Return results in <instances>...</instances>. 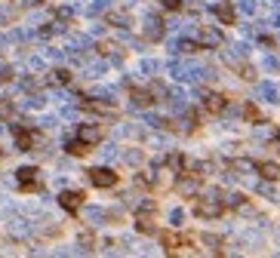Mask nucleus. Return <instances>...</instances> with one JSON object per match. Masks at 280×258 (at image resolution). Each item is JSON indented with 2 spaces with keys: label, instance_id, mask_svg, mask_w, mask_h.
Listing matches in <instances>:
<instances>
[{
  "label": "nucleus",
  "instance_id": "nucleus-21",
  "mask_svg": "<svg viewBox=\"0 0 280 258\" xmlns=\"http://www.w3.org/2000/svg\"><path fill=\"white\" fill-rule=\"evenodd\" d=\"M259 194H265V197H271V200H274V188H271L268 181H265V184H259Z\"/></svg>",
  "mask_w": 280,
  "mask_h": 258
},
{
  "label": "nucleus",
  "instance_id": "nucleus-14",
  "mask_svg": "<svg viewBox=\"0 0 280 258\" xmlns=\"http://www.w3.org/2000/svg\"><path fill=\"white\" fill-rule=\"evenodd\" d=\"M243 117H247L250 123H262V114H259V111H256L253 105H247V108H243Z\"/></svg>",
  "mask_w": 280,
  "mask_h": 258
},
{
  "label": "nucleus",
  "instance_id": "nucleus-1",
  "mask_svg": "<svg viewBox=\"0 0 280 258\" xmlns=\"http://www.w3.org/2000/svg\"><path fill=\"white\" fill-rule=\"evenodd\" d=\"M90 181L96 188H114L117 175H114V169H108V166H96V169H90Z\"/></svg>",
  "mask_w": 280,
  "mask_h": 258
},
{
  "label": "nucleus",
  "instance_id": "nucleus-4",
  "mask_svg": "<svg viewBox=\"0 0 280 258\" xmlns=\"http://www.w3.org/2000/svg\"><path fill=\"white\" fill-rule=\"evenodd\" d=\"M222 209H225V203H222V200H200L197 206H194V212H197L200 218H219Z\"/></svg>",
  "mask_w": 280,
  "mask_h": 258
},
{
  "label": "nucleus",
  "instance_id": "nucleus-23",
  "mask_svg": "<svg viewBox=\"0 0 280 258\" xmlns=\"http://www.w3.org/2000/svg\"><path fill=\"white\" fill-rule=\"evenodd\" d=\"M277 243H280V228H277Z\"/></svg>",
  "mask_w": 280,
  "mask_h": 258
},
{
  "label": "nucleus",
  "instance_id": "nucleus-2",
  "mask_svg": "<svg viewBox=\"0 0 280 258\" xmlns=\"http://www.w3.org/2000/svg\"><path fill=\"white\" fill-rule=\"evenodd\" d=\"M15 175H19V188L22 191H34V188H40V172L37 169H34V166H22V169L19 172H15Z\"/></svg>",
  "mask_w": 280,
  "mask_h": 258
},
{
  "label": "nucleus",
  "instance_id": "nucleus-8",
  "mask_svg": "<svg viewBox=\"0 0 280 258\" xmlns=\"http://www.w3.org/2000/svg\"><path fill=\"white\" fill-rule=\"evenodd\" d=\"M256 172H262V178H265V181H274L277 175H280V166L277 163H256Z\"/></svg>",
  "mask_w": 280,
  "mask_h": 258
},
{
  "label": "nucleus",
  "instance_id": "nucleus-22",
  "mask_svg": "<svg viewBox=\"0 0 280 258\" xmlns=\"http://www.w3.org/2000/svg\"><path fill=\"white\" fill-rule=\"evenodd\" d=\"M160 3H163L166 9H179V6H182V0H160Z\"/></svg>",
  "mask_w": 280,
  "mask_h": 258
},
{
  "label": "nucleus",
  "instance_id": "nucleus-20",
  "mask_svg": "<svg viewBox=\"0 0 280 258\" xmlns=\"http://www.w3.org/2000/svg\"><path fill=\"white\" fill-rule=\"evenodd\" d=\"M182 218H185L182 209H172V212H169V221H172V225H182Z\"/></svg>",
  "mask_w": 280,
  "mask_h": 258
},
{
  "label": "nucleus",
  "instance_id": "nucleus-11",
  "mask_svg": "<svg viewBox=\"0 0 280 258\" xmlns=\"http://www.w3.org/2000/svg\"><path fill=\"white\" fill-rule=\"evenodd\" d=\"M219 43H222V37L216 31H203L200 34V46H219Z\"/></svg>",
  "mask_w": 280,
  "mask_h": 258
},
{
  "label": "nucleus",
  "instance_id": "nucleus-18",
  "mask_svg": "<svg viewBox=\"0 0 280 258\" xmlns=\"http://www.w3.org/2000/svg\"><path fill=\"white\" fill-rule=\"evenodd\" d=\"M52 80H56V83H68V80H71V74H68V71H56V74H52Z\"/></svg>",
  "mask_w": 280,
  "mask_h": 258
},
{
  "label": "nucleus",
  "instance_id": "nucleus-10",
  "mask_svg": "<svg viewBox=\"0 0 280 258\" xmlns=\"http://www.w3.org/2000/svg\"><path fill=\"white\" fill-rule=\"evenodd\" d=\"M216 15L222 18L225 25H231V22H234V6H231V3H219V6H216Z\"/></svg>",
  "mask_w": 280,
  "mask_h": 258
},
{
  "label": "nucleus",
  "instance_id": "nucleus-7",
  "mask_svg": "<svg viewBox=\"0 0 280 258\" xmlns=\"http://www.w3.org/2000/svg\"><path fill=\"white\" fill-rule=\"evenodd\" d=\"M203 105H206L209 114H222V111H225V99L219 96V92H206V96H203Z\"/></svg>",
  "mask_w": 280,
  "mask_h": 258
},
{
  "label": "nucleus",
  "instance_id": "nucleus-15",
  "mask_svg": "<svg viewBox=\"0 0 280 258\" xmlns=\"http://www.w3.org/2000/svg\"><path fill=\"white\" fill-rule=\"evenodd\" d=\"M163 246H166V252H176V246H179V240L172 237V234H163Z\"/></svg>",
  "mask_w": 280,
  "mask_h": 258
},
{
  "label": "nucleus",
  "instance_id": "nucleus-3",
  "mask_svg": "<svg viewBox=\"0 0 280 258\" xmlns=\"http://www.w3.org/2000/svg\"><path fill=\"white\" fill-rule=\"evenodd\" d=\"M77 141H80V144H86V147L99 144V141H102V129H99V126H93V123H83V126L77 129Z\"/></svg>",
  "mask_w": 280,
  "mask_h": 258
},
{
  "label": "nucleus",
  "instance_id": "nucleus-12",
  "mask_svg": "<svg viewBox=\"0 0 280 258\" xmlns=\"http://www.w3.org/2000/svg\"><path fill=\"white\" fill-rule=\"evenodd\" d=\"M231 169H234V172H253L256 163H253V160H231Z\"/></svg>",
  "mask_w": 280,
  "mask_h": 258
},
{
  "label": "nucleus",
  "instance_id": "nucleus-9",
  "mask_svg": "<svg viewBox=\"0 0 280 258\" xmlns=\"http://www.w3.org/2000/svg\"><path fill=\"white\" fill-rule=\"evenodd\" d=\"M145 34L151 37V40H157V37L163 34V22H160V18H157V15H151L148 22H145Z\"/></svg>",
  "mask_w": 280,
  "mask_h": 258
},
{
  "label": "nucleus",
  "instance_id": "nucleus-19",
  "mask_svg": "<svg viewBox=\"0 0 280 258\" xmlns=\"http://www.w3.org/2000/svg\"><path fill=\"white\" fill-rule=\"evenodd\" d=\"M86 218H90V221H102L105 212H102V209H86Z\"/></svg>",
  "mask_w": 280,
  "mask_h": 258
},
{
  "label": "nucleus",
  "instance_id": "nucleus-5",
  "mask_svg": "<svg viewBox=\"0 0 280 258\" xmlns=\"http://www.w3.org/2000/svg\"><path fill=\"white\" fill-rule=\"evenodd\" d=\"M83 200H86V197H83L80 191H62V197H59V203H62V209H68V212H77Z\"/></svg>",
  "mask_w": 280,
  "mask_h": 258
},
{
  "label": "nucleus",
  "instance_id": "nucleus-13",
  "mask_svg": "<svg viewBox=\"0 0 280 258\" xmlns=\"http://www.w3.org/2000/svg\"><path fill=\"white\" fill-rule=\"evenodd\" d=\"M133 99H136V105H154V96L145 89H133Z\"/></svg>",
  "mask_w": 280,
  "mask_h": 258
},
{
  "label": "nucleus",
  "instance_id": "nucleus-16",
  "mask_svg": "<svg viewBox=\"0 0 280 258\" xmlns=\"http://www.w3.org/2000/svg\"><path fill=\"white\" fill-rule=\"evenodd\" d=\"M203 243L213 246V249H219V246H222V237H216V234H203Z\"/></svg>",
  "mask_w": 280,
  "mask_h": 258
},
{
  "label": "nucleus",
  "instance_id": "nucleus-17",
  "mask_svg": "<svg viewBox=\"0 0 280 258\" xmlns=\"http://www.w3.org/2000/svg\"><path fill=\"white\" fill-rule=\"evenodd\" d=\"M68 151H71V154H77V157H80V154H86V144H80V141L74 138V141H68Z\"/></svg>",
  "mask_w": 280,
  "mask_h": 258
},
{
  "label": "nucleus",
  "instance_id": "nucleus-6",
  "mask_svg": "<svg viewBox=\"0 0 280 258\" xmlns=\"http://www.w3.org/2000/svg\"><path fill=\"white\" fill-rule=\"evenodd\" d=\"M197 184H200V175H185V178H179L176 191L182 197H191V194H197Z\"/></svg>",
  "mask_w": 280,
  "mask_h": 258
}]
</instances>
